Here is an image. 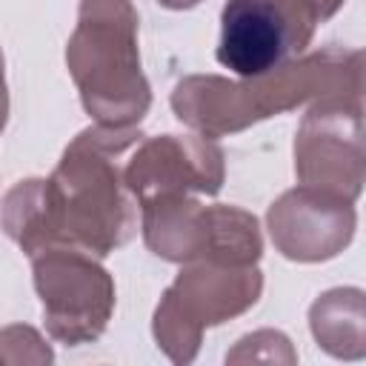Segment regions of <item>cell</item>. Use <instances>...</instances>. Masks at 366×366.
<instances>
[{"label":"cell","instance_id":"6da1fadb","mask_svg":"<svg viewBox=\"0 0 366 366\" xmlns=\"http://www.w3.org/2000/svg\"><path fill=\"white\" fill-rule=\"evenodd\" d=\"M143 140L137 126H89L63 152L49 177L14 183L3 197L0 226L29 254L51 246L106 257L137 232V200L117 163Z\"/></svg>","mask_w":366,"mask_h":366},{"label":"cell","instance_id":"7a4b0ae2","mask_svg":"<svg viewBox=\"0 0 366 366\" xmlns=\"http://www.w3.org/2000/svg\"><path fill=\"white\" fill-rule=\"evenodd\" d=\"M360 74L363 54L357 49L329 46L254 77L189 74L172 92V112L183 126L217 140L303 103L360 97Z\"/></svg>","mask_w":366,"mask_h":366},{"label":"cell","instance_id":"3957f363","mask_svg":"<svg viewBox=\"0 0 366 366\" xmlns=\"http://www.w3.org/2000/svg\"><path fill=\"white\" fill-rule=\"evenodd\" d=\"M137 23L132 0H80L66 66L83 109L100 126H137L152 106V86L140 69Z\"/></svg>","mask_w":366,"mask_h":366},{"label":"cell","instance_id":"277c9868","mask_svg":"<svg viewBox=\"0 0 366 366\" xmlns=\"http://www.w3.org/2000/svg\"><path fill=\"white\" fill-rule=\"evenodd\" d=\"M260 292L263 274L257 266L214 260L183 263L180 274L154 309V340L172 363H192L200 352L203 332L252 309Z\"/></svg>","mask_w":366,"mask_h":366},{"label":"cell","instance_id":"5b68a950","mask_svg":"<svg viewBox=\"0 0 366 366\" xmlns=\"http://www.w3.org/2000/svg\"><path fill=\"white\" fill-rule=\"evenodd\" d=\"M140 229L146 246L169 263L214 260L254 266L263 254L260 223L252 212L226 203L203 206L197 194H160L143 200Z\"/></svg>","mask_w":366,"mask_h":366},{"label":"cell","instance_id":"8992f818","mask_svg":"<svg viewBox=\"0 0 366 366\" xmlns=\"http://www.w3.org/2000/svg\"><path fill=\"white\" fill-rule=\"evenodd\" d=\"M31 272L54 340L83 346L106 332L114 312V280L100 257L71 246H51L31 257Z\"/></svg>","mask_w":366,"mask_h":366},{"label":"cell","instance_id":"52a82bcc","mask_svg":"<svg viewBox=\"0 0 366 366\" xmlns=\"http://www.w3.org/2000/svg\"><path fill=\"white\" fill-rule=\"evenodd\" d=\"M317 23L312 0H226L217 63L237 77L266 74L303 54Z\"/></svg>","mask_w":366,"mask_h":366},{"label":"cell","instance_id":"ba28073f","mask_svg":"<svg viewBox=\"0 0 366 366\" xmlns=\"http://www.w3.org/2000/svg\"><path fill=\"white\" fill-rule=\"evenodd\" d=\"M295 174L346 200L363 192V109L360 97H323L303 114L295 134Z\"/></svg>","mask_w":366,"mask_h":366},{"label":"cell","instance_id":"9c48e42d","mask_svg":"<svg viewBox=\"0 0 366 366\" xmlns=\"http://www.w3.org/2000/svg\"><path fill=\"white\" fill-rule=\"evenodd\" d=\"M223 149L203 134H160L140 140L123 166L137 203L160 194H217L223 186Z\"/></svg>","mask_w":366,"mask_h":366},{"label":"cell","instance_id":"30bf717a","mask_svg":"<svg viewBox=\"0 0 366 366\" xmlns=\"http://www.w3.org/2000/svg\"><path fill=\"white\" fill-rule=\"evenodd\" d=\"M266 226L283 257L320 263L337 257L352 243L357 214L352 200L300 183L269 206Z\"/></svg>","mask_w":366,"mask_h":366},{"label":"cell","instance_id":"8fae6325","mask_svg":"<svg viewBox=\"0 0 366 366\" xmlns=\"http://www.w3.org/2000/svg\"><path fill=\"white\" fill-rule=\"evenodd\" d=\"M363 320V292L352 286L323 292L309 309V326L317 346L343 360H360L366 355Z\"/></svg>","mask_w":366,"mask_h":366},{"label":"cell","instance_id":"7c38bea8","mask_svg":"<svg viewBox=\"0 0 366 366\" xmlns=\"http://www.w3.org/2000/svg\"><path fill=\"white\" fill-rule=\"evenodd\" d=\"M54 352L31 326L0 329V363H51Z\"/></svg>","mask_w":366,"mask_h":366},{"label":"cell","instance_id":"4fadbf2b","mask_svg":"<svg viewBox=\"0 0 366 366\" xmlns=\"http://www.w3.org/2000/svg\"><path fill=\"white\" fill-rule=\"evenodd\" d=\"M240 360H283L295 363L297 355L292 352V343L283 332L274 329H260L237 340V346L226 355V363H240Z\"/></svg>","mask_w":366,"mask_h":366},{"label":"cell","instance_id":"5bb4252c","mask_svg":"<svg viewBox=\"0 0 366 366\" xmlns=\"http://www.w3.org/2000/svg\"><path fill=\"white\" fill-rule=\"evenodd\" d=\"M6 120H9V89H6V60L0 49V132L6 129Z\"/></svg>","mask_w":366,"mask_h":366},{"label":"cell","instance_id":"9a60e30c","mask_svg":"<svg viewBox=\"0 0 366 366\" xmlns=\"http://www.w3.org/2000/svg\"><path fill=\"white\" fill-rule=\"evenodd\" d=\"M312 6H315V11H317V20L323 23V20H329V17L343 6V0H312Z\"/></svg>","mask_w":366,"mask_h":366},{"label":"cell","instance_id":"2e32d148","mask_svg":"<svg viewBox=\"0 0 366 366\" xmlns=\"http://www.w3.org/2000/svg\"><path fill=\"white\" fill-rule=\"evenodd\" d=\"M163 9H174V11H183V9H192V6H197L200 0H157Z\"/></svg>","mask_w":366,"mask_h":366}]
</instances>
